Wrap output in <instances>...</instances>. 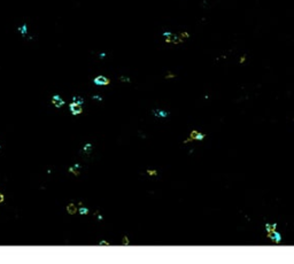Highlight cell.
<instances>
[{
  "label": "cell",
  "mask_w": 294,
  "mask_h": 264,
  "mask_svg": "<svg viewBox=\"0 0 294 264\" xmlns=\"http://www.w3.org/2000/svg\"><path fill=\"white\" fill-rule=\"evenodd\" d=\"M93 83L96 84V85H98V86H106V85H108V84L110 83V79L108 77L100 75V76H97L96 78H94Z\"/></svg>",
  "instance_id": "7a4b0ae2"
},
{
  "label": "cell",
  "mask_w": 294,
  "mask_h": 264,
  "mask_svg": "<svg viewBox=\"0 0 294 264\" xmlns=\"http://www.w3.org/2000/svg\"><path fill=\"white\" fill-rule=\"evenodd\" d=\"M5 201V196H4V194L2 193H0V203H2Z\"/></svg>",
  "instance_id": "9a60e30c"
},
{
  "label": "cell",
  "mask_w": 294,
  "mask_h": 264,
  "mask_svg": "<svg viewBox=\"0 0 294 264\" xmlns=\"http://www.w3.org/2000/svg\"><path fill=\"white\" fill-rule=\"evenodd\" d=\"M17 31H18V32H21V34H22L23 37H25V36L28 34V24H27V23H23L21 27L17 28Z\"/></svg>",
  "instance_id": "8992f818"
},
{
  "label": "cell",
  "mask_w": 294,
  "mask_h": 264,
  "mask_svg": "<svg viewBox=\"0 0 294 264\" xmlns=\"http://www.w3.org/2000/svg\"><path fill=\"white\" fill-rule=\"evenodd\" d=\"M154 115H155L156 117H167L169 114H168V111H164V110H162V109H155V110H154Z\"/></svg>",
  "instance_id": "52a82bcc"
},
{
  "label": "cell",
  "mask_w": 294,
  "mask_h": 264,
  "mask_svg": "<svg viewBox=\"0 0 294 264\" xmlns=\"http://www.w3.org/2000/svg\"><path fill=\"white\" fill-rule=\"evenodd\" d=\"M82 106H83V105H78V103H76V102H71L70 105H69V108H70L71 114L72 115H79V114H82V111H83Z\"/></svg>",
  "instance_id": "3957f363"
},
{
  "label": "cell",
  "mask_w": 294,
  "mask_h": 264,
  "mask_svg": "<svg viewBox=\"0 0 294 264\" xmlns=\"http://www.w3.org/2000/svg\"><path fill=\"white\" fill-rule=\"evenodd\" d=\"M91 147H92V145H91V144H86V145L84 146V148H83V149H84V150H87V149H90Z\"/></svg>",
  "instance_id": "5bb4252c"
},
{
  "label": "cell",
  "mask_w": 294,
  "mask_h": 264,
  "mask_svg": "<svg viewBox=\"0 0 294 264\" xmlns=\"http://www.w3.org/2000/svg\"><path fill=\"white\" fill-rule=\"evenodd\" d=\"M123 243H129V241H128V239H126V237L124 238V240H123Z\"/></svg>",
  "instance_id": "d6986e66"
},
{
  "label": "cell",
  "mask_w": 294,
  "mask_h": 264,
  "mask_svg": "<svg viewBox=\"0 0 294 264\" xmlns=\"http://www.w3.org/2000/svg\"><path fill=\"white\" fill-rule=\"evenodd\" d=\"M78 212H79L81 215H87V214H88V209L85 208V207H81V208H78Z\"/></svg>",
  "instance_id": "8fae6325"
},
{
  "label": "cell",
  "mask_w": 294,
  "mask_h": 264,
  "mask_svg": "<svg viewBox=\"0 0 294 264\" xmlns=\"http://www.w3.org/2000/svg\"><path fill=\"white\" fill-rule=\"evenodd\" d=\"M78 168H79V164H75V166H70V168H69V171H70V174H72L74 176L77 177V176H79V172H81V171L76 170V169H78Z\"/></svg>",
  "instance_id": "ba28073f"
},
{
  "label": "cell",
  "mask_w": 294,
  "mask_h": 264,
  "mask_svg": "<svg viewBox=\"0 0 294 264\" xmlns=\"http://www.w3.org/2000/svg\"><path fill=\"white\" fill-rule=\"evenodd\" d=\"M119 79H121V82H125V83H129V82H130V78L126 77V76H121Z\"/></svg>",
  "instance_id": "7c38bea8"
},
{
  "label": "cell",
  "mask_w": 294,
  "mask_h": 264,
  "mask_svg": "<svg viewBox=\"0 0 294 264\" xmlns=\"http://www.w3.org/2000/svg\"><path fill=\"white\" fill-rule=\"evenodd\" d=\"M173 77H175V75H173V74H168V75L166 76L167 79H168V78H173Z\"/></svg>",
  "instance_id": "2e32d148"
},
{
  "label": "cell",
  "mask_w": 294,
  "mask_h": 264,
  "mask_svg": "<svg viewBox=\"0 0 294 264\" xmlns=\"http://www.w3.org/2000/svg\"><path fill=\"white\" fill-rule=\"evenodd\" d=\"M99 245H106V246H108V242H107V241H100V243Z\"/></svg>",
  "instance_id": "e0dca14e"
},
{
  "label": "cell",
  "mask_w": 294,
  "mask_h": 264,
  "mask_svg": "<svg viewBox=\"0 0 294 264\" xmlns=\"http://www.w3.org/2000/svg\"><path fill=\"white\" fill-rule=\"evenodd\" d=\"M293 121H294V117H293Z\"/></svg>",
  "instance_id": "ffe728a7"
},
{
  "label": "cell",
  "mask_w": 294,
  "mask_h": 264,
  "mask_svg": "<svg viewBox=\"0 0 294 264\" xmlns=\"http://www.w3.org/2000/svg\"><path fill=\"white\" fill-rule=\"evenodd\" d=\"M72 102H76V103H78V105H83L84 99L82 98V97H74V98H72Z\"/></svg>",
  "instance_id": "9c48e42d"
},
{
  "label": "cell",
  "mask_w": 294,
  "mask_h": 264,
  "mask_svg": "<svg viewBox=\"0 0 294 264\" xmlns=\"http://www.w3.org/2000/svg\"><path fill=\"white\" fill-rule=\"evenodd\" d=\"M52 103L56 107V108H61V107H63L66 105V101L61 98V95L55 94V95H53V98H52Z\"/></svg>",
  "instance_id": "277c9868"
},
{
  "label": "cell",
  "mask_w": 294,
  "mask_h": 264,
  "mask_svg": "<svg viewBox=\"0 0 294 264\" xmlns=\"http://www.w3.org/2000/svg\"><path fill=\"white\" fill-rule=\"evenodd\" d=\"M92 99L98 100V101H102V98H101L100 95H92Z\"/></svg>",
  "instance_id": "4fadbf2b"
},
{
  "label": "cell",
  "mask_w": 294,
  "mask_h": 264,
  "mask_svg": "<svg viewBox=\"0 0 294 264\" xmlns=\"http://www.w3.org/2000/svg\"><path fill=\"white\" fill-rule=\"evenodd\" d=\"M146 172H147L148 176H151V177H155V176H157V170H155V169H147Z\"/></svg>",
  "instance_id": "30bf717a"
},
{
  "label": "cell",
  "mask_w": 294,
  "mask_h": 264,
  "mask_svg": "<svg viewBox=\"0 0 294 264\" xmlns=\"http://www.w3.org/2000/svg\"><path fill=\"white\" fill-rule=\"evenodd\" d=\"M66 210H67V212L69 214V215H75L76 212L78 211V208L76 207L75 203H69V205L67 206V208H66Z\"/></svg>",
  "instance_id": "5b68a950"
},
{
  "label": "cell",
  "mask_w": 294,
  "mask_h": 264,
  "mask_svg": "<svg viewBox=\"0 0 294 264\" xmlns=\"http://www.w3.org/2000/svg\"><path fill=\"white\" fill-rule=\"evenodd\" d=\"M245 60H246L245 56H241V59H240V63H244V62H245Z\"/></svg>",
  "instance_id": "ac0fdd59"
},
{
  "label": "cell",
  "mask_w": 294,
  "mask_h": 264,
  "mask_svg": "<svg viewBox=\"0 0 294 264\" xmlns=\"http://www.w3.org/2000/svg\"><path fill=\"white\" fill-rule=\"evenodd\" d=\"M205 138H206V134L205 133H201V132H199V131H192L191 133H190L188 138L184 141V143L187 144V143H191V141H193V140H202V139H205Z\"/></svg>",
  "instance_id": "6da1fadb"
}]
</instances>
